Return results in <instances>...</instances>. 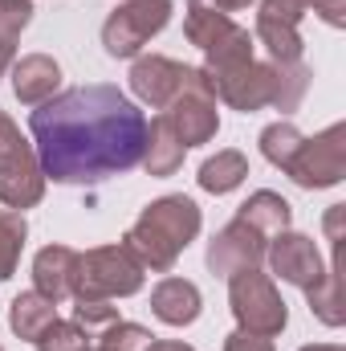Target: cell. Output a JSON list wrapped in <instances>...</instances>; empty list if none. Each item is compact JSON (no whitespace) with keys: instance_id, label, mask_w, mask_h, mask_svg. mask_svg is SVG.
<instances>
[{"instance_id":"8","label":"cell","mask_w":346,"mask_h":351,"mask_svg":"<svg viewBox=\"0 0 346 351\" xmlns=\"http://www.w3.org/2000/svg\"><path fill=\"white\" fill-rule=\"evenodd\" d=\"M172 21V0H122L102 25V49L110 58H139L143 45Z\"/></svg>"},{"instance_id":"7","label":"cell","mask_w":346,"mask_h":351,"mask_svg":"<svg viewBox=\"0 0 346 351\" xmlns=\"http://www.w3.org/2000/svg\"><path fill=\"white\" fill-rule=\"evenodd\" d=\"M228 306L237 315V327L241 331H253V335H281L285 323H289V311H285V298L277 294L273 278L261 274V269H241L228 278Z\"/></svg>"},{"instance_id":"27","label":"cell","mask_w":346,"mask_h":351,"mask_svg":"<svg viewBox=\"0 0 346 351\" xmlns=\"http://www.w3.org/2000/svg\"><path fill=\"white\" fill-rule=\"evenodd\" d=\"M74 323L86 331V339H98L110 323H118V306H110V302H78Z\"/></svg>"},{"instance_id":"6","label":"cell","mask_w":346,"mask_h":351,"mask_svg":"<svg viewBox=\"0 0 346 351\" xmlns=\"http://www.w3.org/2000/svg\"><path fill=\"white\" fill-rule=\"evenodd\" d=\"M45 196V172L37 164L33 143L21 135V127L0 110V204L4 208H33Z\"/></svg>"},{"instance_id":"19","label":"cell","mask_w":346,"mask_h":351,"mask_svg":"<svg viewBox=\"0 0 346 351\" xmlns=\"http://www.w3.org/2000/svg\"><path fill=\"white\" fill-rule=\"evenodd\" d=\"M183 143L175 139V131L168 127V119L163 114H155L151 123H147V147H143V168L151 176H175L179 172V164H183Z\"/></svg>"},{"instance_id":"30","label":"cell","mask_w":346,"mask_h":351,"mask_svg":"<svg viewBox=\"0 0 346 351\" xmlns=\"http://www.w3.org/2000/svg\"><path fill=\"white\" fill-rule=\"evenodd\" d=\"M143 351H196L191 343H179V339H151Z\"/></svg>"},{"instance_id":"4","label":"cell","mask_w":346,"mask_h":351,"mask_svg":"<svg viewBox=\"0 0 346 351\" xmlns=\"http://www.w3.org/2000/svg\"><path fill=\"white\" fill-rule=\"evenodd\" d=\"M310 8L330 29H343L346 0H261L253 41H261L269 49L273 62H302V33H297V25H302V16Z\"/></svg>"},{"instance_id":"14","label":"cell","mask_w":346,"mask_h":351,"mask_svg":"<svg viewBox=\"0 0 346 351\" xmlns=\"http://www.w3.org/2000/svg\"><path fill=\"white\" fill-rule=\"evenodd\" d=\"M343 225H346V204H334L326 213V237H330V265L326 274L306 290L310 311L326 323V327H343L346 311H343V278H338V262H343Z\"/></svg>"},{"instance_id":"21","label":"cell","mask_w":346,"mask_h":351,"mask_svg":"<svg viewBox=\"0 0 346 351\" xmlns=\"http://www.w3.org/2000/svg\"><path fill=\"white\" fill-rule=\"evenodd\" d=\"M245 176H249V160H245V152L228 147V152H216L212 160H204V168H200L196 180H200L204 192L224 196V192H237V188L245 184Z\"/></svg>"},{"instance_id":"15","label":"cell","mask_w":346,"mask_h":351,"mask_svg":"<svg viewBox=\"0 0 346 351\" xmlns=\"http://www.w3.org/2000/svg\"><path fill=\"white\" fill-rule=\"evenodd\" d=\"M74 274H78V250L70 245H45L33 258V290L49 302L74 298Z\"/></svg>"},{"instance_id":"25","label":"cell","mask_w":346,"mask_h":351,"mask_svg":"<svg viewBox=\"0 0 346 351\" xmlns=\"http://www.w3.org/2000/svg\"><path fill=\"white\" fill-rule=\"evenodd\" d=\"M90 339H86V331L74 323V319H53L37 339H33V348L37 351H82Z\"/></svg>"},{"instance_id":"2","label":"cell","mask_w":346,"mask_h":351,"mask_svg":"<svg viewBox=\"0 0 346 351\" xmlns=\"http://www.w3.org/2000/svg\"><path fill=\"white\" fill-rule=\"evenodd\" d=\"M200 225H204V217H200V204L191 196H179V192L175 196H159L135 217V225L127 229L122 245L143 269L168 274L179 262V254L200 237Z\"/></svg>"},{"instance_id":"24","label":"cell","mask_w":346,"mask_h":351,"mask_svg":"<svg viewBox=\"0 0 346 351\" xmlns=\"http://www.w3.org/2000/svg\"><path fill=\"white\" fill-rule=\"evenodd\" d=\"M302 139H306V135H302L289 119H281V123H269V127L261 131V152H265V160H269L273 168H281V172H285Z\"/></svg>"},{"instance_id":"33","label":"cell","mask_w":346,"mask_h":351,"mask_svg":"<svg viewBox=\"0 0 346 351\" xmlns=\"http://www.w3.org/2000/svg\"><path fill=\"white\" fill-rule=\"evenodd\" d=\"M0 351H4V348H0Z\"/></svg>"},{"instance_id":"29","label":"cell","mask_w":346,"mask_h":351,"mask_svg":"<svg viewBox=\"0 0 346 351\" xmlns=\"http://www.w3.org/2000/svg\"><path fill=\"white\" fill-rule=\"evenodd\" d=\"M253 0H187V8H212V12H224V16H232V12H245Z\"/></svg>"},{"instance_id":"23","label":"cell","mask_w":346,"mask_h":351,"mask_svg":"<svg viewBox=\"0 0 346 351\" xmlns=\"http://www.w3.org/2000/svg\"><path fill=\"white\" fill-rule=\"evenodd\" d=\"M25 237H29L25 213H16V208H0V282H8V278L16 274L21 250H25Z\"/></svg>"},{"instance_id":"22","label":"cell","mask_w":346,"mask_h":351,"mask_svg":"<svg viewBox=\"0 0 346 351\" xmlns=\"http://www.w3.org/2000/svg\"><path fill=\"white\" fill-rule=\"evenodd\" d=\"M33 21V0H0V78L16 62V41Z\"/></svg>"},{"instance_id":"31","label":"cell","mask_w":346,"mask_h":351,"mask_svg":"<svg viewBox=\"0 0 346 351\" xmlns=\"http://www.w3.org/2000/svg\"><path fill=\"white\" fill-rule=\"evenodd\" d=\"M302 351H346L343 343H310V348H302Z\"/></svg>"},{"instance_id":"11","label":"cell","mask_w":346,"mask_h":351,"mask_svg":"<svg viewBox=\"0 0 346 351\" xmlns=\"http://www.w3.org/2000/svg\"><path fill=\"white\" fill-rule=\"evenodd\" d=\"M159 114L168 119V127L175 131V139L183 147H200V143L216 139V131H220V110H216V94L208 86V78H200L191 90H183Z\"/></svg>"},{"instance_id":"9","label":"cell","mask_w":346,"mask_h":351,"mask_svg":"<svg viewBox=\"0 0 346 351\" xmlns=\"http://www.w3.org/2000/svg\"><path fill=\"white\" fill-rule=\"evenodd\" d=\"M285 176L297 188H334L346 176V123H330L314 139H302Z\"/></svg>"},{"instance_id":"5","label":"cell","mask_w":346,"mask_h":351,"mask_svg":"<svg viewBox=\"0 0 346 351\" xmlns=\"http://www.w3.org/2000/svg\"><path fill=\"white\" fill-rule=\"evenodd\" d=\"M143 290V265L127 254V245H98L78 254L74 298L78 302H114Z\"/></svg>"},{"instance_id":"1","label":"cell","mask_w":346,"mask_h":351,"mask_svg":"<svg viewBox=\"0 0 346 351\" xmlns=\"http://www.w3.org/2000/svg\"><path fill=\"white\" fill-rule=\"evenodd\" d=\"M147 114L118 86H74L33 106L29 131L45 180L102 184L143 164Z\"/></svg>"},{"instance_id":"3","label":"cell","mask_w":346,"mask_h":351,"mask_svg":"<svg viewBox=\"0 0 346 351\" xmlns=\"http://www.w3.org/2000/svg\"><path fill=\"white\" fill-rule=\"evenodd\" d=\"M310 70L302 62H249L241 70H228V74H216L208 78V86L216 94V102L232 106V110H245L253 114L261 106H277V110H297V102L306 98L310 90Z\"/></svg>"},{"instance_id":"20","label":"cell","mask_w":346,"mask_h":351,"mask_svg":"<svg viewBox=\"0 0 346 351\" xmlns=\"http://www.w3.org/2000/svg\"><path fill=\"white\" fill-rule=\"evenodd\" d=\"M53 319H57V302H49V298L37 294V290L16 294L12 306H8V327H12V335H21V339H29V343H33Z\"/></svg>"},{"instance_id":"28","label":"cell","mask_w":346,"mask_h":351,"mask_svg":"<svg viewBox=\"0 0 346 351\" xmlns=\"http://www.w3.org/2000/svg\"><path fill=\"white\" fill-rule=\"evenodd\" d=\"M224 351H273V339H265V335H253V331H232L228 339H224Z\"/></svg>"},{"instance_id":"18","label":"cell","mask_w":346,"mask_h":351,"mask_svg":"<svg viewBox=\"0 0 346 351\" xmlns=\"http://www.w3.org/2000/svg\"><path fill=\"white\" fill-rule=\"evenodd\" d=\"M237 217L241 221H249L253 229H257L265 241H273L277 233H285L289 229V221H293V208H289V200L281 196V192H269V188H261L253 192L241 208H237Z\"/></svg>"},{"instance_id":"12","label":"cell","mask_w":346,"mask_h":351,"mask_svg":"<svg viewBox=\"0 0 346 351\" xmlns=\"http://www.w3.org/2000/svg\"><path fill=\"white\" fill-rule=\"evenodd\" d=\"M265 250H269V241L261 237L257 229L249 225V221H241V217H232L212 241H208V269L212 274H220V278H232V274H241V269H257L265 262Z\"/></svg>"},{"instance_id":"10","label":"cell","mask_w":346,"mask_h":351,"mask_svg":"<svg viewBox=\"0 0 346 351\" xmlns=\"http://www.w3.org/2000/svg\"><path fill=\"white\" fill-rule=\"evenodd\" d=\"M204 74L196 66H183L175 58H163V53H147V58H135L131 66V90L143 106L151 110H168L183 90H191Z\"/></svg>"},{"instance_id":"13","label":"cell","mask_w":346,"mask_h":351,"mask_svg":"<svg viewBox=\"0 0 346 351\" xmlns=\"http://www.w3.org/2000/svg\"><path fill=\"white\" fill-rule=\"evenodd\" d=\"M265 262L273 269V278H281V282H289V286H297V290H310V286L326 274L314 237L293 233V229H285V233H277V237L269 241Z\"/></svg>"},{"instance_id":"26","label":"cell","mask_w":346,"mask_h":351,"mask_svg":"<svg viewBox=\"0 0 346 351\" xmlns=\"http://www.w3.org/2000/svg\"><path fill=\"white\" fill-rule=\"evenodd\" d=\"M151 339H155V335H151L147 327H139V323H127V319L110 323V327L98 335V343H106V348H114V351H143Z\"/></svg>"},{"instance_id":"17","label":"cell","mask_w":346,"mask_h":351,"mask_svg":"<svg viewBox=\"0 0 346 351\" xmlns=\"http://www.w3.org/2000/svg\"><path fill=\"white\" fill-rule=\"evenodd\" d=\"M200 306H204V298H200L196 282H187V278H163L151 290V315L168 327H191L200 319Z\"/></svg>"},{"instance_id":"32","label":"cell","mask_w":346,"mask_h":351,"mask_svg":"<svg viewBox=\"0 0 346 351\" xmlns=\"http://www.w3.org/2000/svg\"><path fill=\"white\" fill-rule=\"evenodd\" d=\"M82 351H114V348H106V343H86Z\"/></svg>"},{"instance_id":"16","label":"cell","mask_w":346,"mask_h":351,"mask_svg":"<svg viewBox=\"0 0 346 351\" xmlns=\"http://www.w3.org/2000/svg\"><path fill=\"white\" fill-rule=\"evenodd\" d=\"M62 86V66L49 53H29L21 62H12V94L25 106H41L49 102Z\"/></svg>"}]
</instances>
